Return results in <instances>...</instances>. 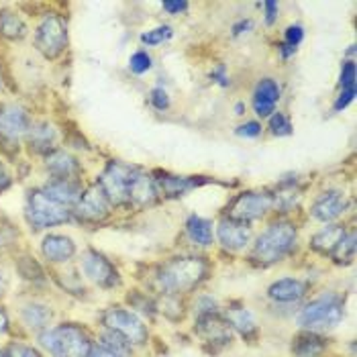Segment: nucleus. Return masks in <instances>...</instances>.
<instances>
[{
    "mask_svg": "<svg viewBox=\"0 0 357 357\" xmlns=\"http://www.w3.org/2000/svg\"><path fill=\"white\" fill-rule=\"evenodd\" d=\"M76 213L84 220H102L109 215V198L100 186H92L78 198Z\"/></svg>",
    "mask_w": 357,
    "mask_h": 357,
    "instance_id": "nucleus-11",
    "label": "nucleus"
},
{
    "mask_svg": "<svg viewBox=\"0 0 357 357\" xmlns=\"http://www.w3.org/2000/svg\"><path fill=\"white\" fill-rule=\"evenodd\" d=\"M188 235L192 237V241L200 243V245H211L213 243V225L206 219L200 217H190L186 222Z\"/></svg>",
    "mask_w": 357,
    "mask_h": 357,
    "instance_id": "nucleus-25",
    "label": "nucleus"
},
{
    "mask_svg": "<svg viewBox=\"0 0 357 357\" xmlns=\"http://www.w3.org/2000/svg\"><path fill=\"white\" fill-rule=\"evenodd\" d=\"M280 100V86L272 78H266L255 86L253 92V109L259 116H270Z\"/></svg>",
    "mask_w": 357,
    "mask_h": 357,
    "instance_id": "nucleus-16",
    "label": "nucleus"
},
{
    "mask_svg": "<svg viewBox=\"0 0 357 357\" xmlns=\"http://www.w3.org/2000/svg\"><path fill=\"white\" fill-rule=\"evenodd\" d=\"M264 8H266V13H268V23H274V19H275V10H278V4L275 2H266L264 4Z\"/></svg>",
    "mask_w": 357,
    "mask_h": 357,
    "instance_id": "nucleus-43",
    "label": "nucleus"
},
{
    "mask_svg": "<svg viewBox=\"0 0 357 357\" xmlns=\"http://www.w3.org/2000/svg\"><path fill=\"white\" fill-rule=\"evenodd\" d=\"M198 182L190 178H178V176H164L162 180H158V186L162 188V192L167 196H182L190 188H194Z\"/></svg>",
    "mask_w": 357,
    "mask_h": 357,
    "instance_id": "nucleus-26",
    "label": "nucleus"
},
{
    "mask_svg": "<svg viewBox=\"0 0 357 357\" xmlns=\"http://www.w3.org/2000/svg\"><path fill=\"white\" fill-rule=\"evenodd\" d=\"M219 239L220 243L227 249H243L249 243V227L245 222H239V220L233 219H222L219 222Z\"/></svg>",
    "mask_w": 357,
    "mask_h": 357,
    "instance_id": "nucleus-15",
    "label": "nucleus"
},
{
    "mask_svg": "<svg viewBox=\"0 0 357 357\" xmlns=\"http://www.w3.org/2000/svg\"><path fill=\"white\" fill-rule=\"evenodd\" d=\"M345 237V229L341 225H333V227H327L323 229L321 233H317L310 241V248L319 253H333V249L337 248V243Z\"/></svg>",
    "mask_w": 357,
    "mask_h": 357,
    "instance_id": "nucleus-21",
    "label": "nucleus"
},
{
    "mask_svg": "<svg viewBox=\"0 0 357 357\" xmlns=\"http://www.w3.org/2000/svg\"><path fill=\"white\" fill-rule=\"evenodd\" d=\"M341 92H356V63L345 61L341 70Z\"/></svg>",
    "mask_w": 357,
    "mask_h": 357,
    "instance_id": "nucleus-32",
    "label": "nucleus"
},
{
    "mask_svg": "<svg viewBox=\"0 0 357 357\" xmlns=\"http://www.w3.org/2000/svg\"><path fill=\"white\" fill-rule=\"evenodd\" d=\"M41 343L54 357H88L92 351L88 335L76 325H59L47 331Z\"/></svg>",
    "mask_w": 357,
    "mask_h": 357,
    "instance_id": "nucleus-4",
    "label": "nucleus"
},
{
    "mask_svg": "<svg viewBox=\"0 0 357 357\" xmlns=\"http://www.w3.org/2000/svg\"><path fill=\"white\" fill-rule=\"evenodd\" d=\"M151 105L158 110H165L169 107V98H167V94H165L162 88H155L151 92Z\"/></svg>",
    "mask_w": 357,
    "mask_h": 357,
    "instance_id": "nucleus-37",
    "label": "nucleus"
},
{
    "mask_svg": "<svg viewBox=\"0 0 357 357\" xmlns=\"http://www.w3.org/2000/svg\"><path fill=\"white\" fill-rule=\"evenodd\" d=\"M164 8L169 15H180V13H184L188 8V2H180V0L178 2H172V0H165Z\"/></svg>",
    "mask_w": 357,
    "mask_h": 357,
    "instance_id": "nucleus-40",
    "label": "nucleus"
},
{
    "mask_svg": "<svg viewBox=\"0 0 357 357\" xmlns=\"http://www.w3.org/2000/svg\"><path fill=\"white\" fill-rule=\"evenodd\" d=\"M270 129L274 135H290L292 133V125H290V119L282 112H275L274 116L270 119Z\"/></svg>",
    "mask_w": 357,
    "mask_h": 357,
    "instance_id": "nucleus-33",
    "label": "nucleus"
},
{
    "mask_svg": "<svg viewBox=\"0 0 357 357\" xmlns=\"http://www.w3.org/2000/svg\"><path fill=\"white\" fill-rule=\"evenodd\" d=\"M213 78H219V82L222 84V86H227V76H225V72H222V68H219L217 72H213Z\"/></svg>",
    "mask_w": 357,
    "mask_h": 357,
    "instance_id": "nucleus-46",
    "label": "nucleus"
},
{
    "mask_svg": "<svg viewBox=\"0 0 357 357\" xmlns=\"http://www.w3.org/2000/svg\"><path fill=\"white\" fill-rule=\"evenodd\" d=\"M169 37H172V29L158 27V29H153V31L143 33V35H141V41H143V43H147V45H158V43H162V41L169 39Z\"/></svg>",
    "mask_w": 357,
    "mask_h": 357,
    "instance_id": "nucleus-34",
    "label": "nucleus"
},
{
    "mask_svg": "<svg viewBox=\"0 0 357 357\" xmlns=\"http://www.w3.org/2000/svg\"><path fill=\"white\" fill-rule=\"evenodd\" d=\"M0 88H2V80H0Z\"/></svg>",
    "mask_w": 357,
    "mask_h": 357,
    "instance_id": "nucleus-49",
    "label": "nucleus"
},
{
    "mask_svg": "<svg viewBox=\"0 0 357 357\" xmlns=\"http://www.w3.org/2000/svg\"><path fill=\"white\" fill-rule=\"evenodd\" d=\"M0 357H4V356H2V354H0Z\"/></svg>",
    "mask_w": 357,
    "mask_h": 357,
    "instance_id": "nucleus-50",
    "label": "nucleus"
},
{
    "mask_svg": "<svg viewBox=\"0 0 357 357\" xmlns=\"http://www.w3.org/2000/svg\"><path fill=\"white\" fill-rule=\"evenodd\" d=\"M303 37H304V31L301 25H294V27L286 29V45H288V47L296 50V45L303 41Z\"/></svg>",
    "mask_w": 357,
    "mask_h": 357,
    "instance_id": "nucleus-36",
    "label": "nucleus"
},
{
    "mask_svg": "<svg viewBox=\"0 0 357 357\" xmlns=\"http://www.w3.org/2000/svg\"><path fill=\"white\" fill-rule=\"evenodd\" d=\"M294 241H296V227L290 222H275L257 239L253 248V259L261 266L275 264L290 253V249L294 248Z\"/></svg>",
    "mask_w": 357,
    "mask_h": 357,
    "instance_id": "nucleus-3",
    "label": "nucleus"
},
{
    "mask_svg": "<svg viewBox=\"0 0 357 357\" xmlns=\"http://www.w3.org/2000/svg\"><path fill=\"white\" fill-rule=\"evenodd\" d=\"M343 319V304L337 296H323L308 306H304L298 314V325L308 331L333 329Z\"/></svg>",
    "mask_w": 357,
    "mask_h": 357,
    "instance_id": "nucleus-5",
    "label": "nucleus"
},
{
    "mask_svg": "<svg viewBox=\"0 0 357 357\" xmlns=\"http://www.w3.org/2000/svg\"><path fill=\"white\" fill-rule=\"evenodd\" d=\"M47 169L54 174L55 180H70V182L74 180V176L80 174L78 162L63 151H55L47 158Z\"/></svg>",
    "mask_w": 357,
    "mask_h": 357,
    "instance_id": "nucleus-18",
    "label": "nucleus"
},
{
    "mask_svg": "<svg viewBox=\"0 0 357 357\" xmlns=\"http://www.w3.org/2000/svg\"><path fill=\"white\" fill-rule=\"evenodd\" d=\"M129 68H131L133 74H143V72H147L151 68V57L145 52H137L129 59Z\"/></svg>",
    "mask_w": 357,
    "mask_h": 357,
    "instance_id": "nucleus-35",
    "label": "nucleus"
},
{
    "mask_svg": "<svg viewBox=\"0 0 357 357\" xmlns=\"http://www.w3.org/2000/svg\"><path fill=\"white\" fill-rule=\"evenodd\" d=\"M8 184H10V174L6 172V167L0 164V192L2 190H6L8 188Z\"/></svg>",
    "mask_w": 357,
    "mask_h": 357,
    "instance_id": "nucleus-42",
    "label": "nucleus"
},
{
    "mask_svg": "<svg viewBox=\"0 0 357 357\" xmlns=\"http://www.w3.org/2000/svg\"><path fill=\"white\" fill-rule=\"evenodd\" d=\"M248 29H251V21H241L239 25H235V27H233V33H235V35H239V33H245Z\"/></svg>",
    "mask_w": 357,
    "mask_h": 357,
    "instance_id": "nucleus-44",
    "label": "nucleus"
},
{
    "mask_svg": "<svg viewBox=\"0 0 357 357\" xmlns=\"http://www.w3.org/2000/svg\"><path fill=\"white\" fill-rule=\"evenodd\" d=\"M237 114H243V105H237Z\"/></svg>",
    "mask_w": 357,
    "mask_h": 357,
    "instance_id": "nucleus-47",
    "label": "nucleus"
},
{
    "mask_svg": "<svg viewBox=\"0 0 357 357\" xmlns=\"http://www.w3.org/2000/svg\"><path fill=\"white\" fill-rule=\"evenodd\" d=\"M27 220L35 229H47L70 220V211L66 208V204L57 202L52 196L35 190L27 200Z\"/></svg>",
    "mask_w": 357,
    "mask_h": 357,
    "instance_id": "nucleus-6",
    "label": "nucleus"
},
{
    "mask_svg": "<svg viewBox=\"0 0 357 357\" xmlns=\"http://www.w3.org/2000/svg\"><path fill=\"white\" fill-rule=\"evenodd\" d=\"M68 45V29L59 17H47L35 35V47L50 59L61 54Z\"/></svg>",
    "mask_w": 357,
    "mask_h": 357,
    "instance_id": "nucleus-8",
    "label": "nucleus"
},
{
    "mask_svg": "<svg viewBox=\"0 0 357 357\" xmlns=\"http://www.w3.org/2000/svg\"><path fill=\"white\" fill-rule=\"evenodd\" d=\"M82 270L94 284L102 286V288H112L119 284V272L114 270V266L110 264L105 255H100L98 251L88 249L82 255Z\"/></svg>",
    "mask_w": 357,
    "mask_h": 357,
    "instance_id": "nucleus-10",
    "label": "nucleus"
},
{
    "mask_svg": "<svg viewBox=\"0 0 357 357\" xmlns=\"http://www.w3.org/2000/svg\"><path fill=\"white\" fill-rule=\"evenodd\" d=\"M8 331V319H6V312L0 308V333H6Z\"/></svg>",
    "mask_w": 357,
    "mask_h": 357,
    "instance_id": "nucleus-45",
    "label": "nucleus"
},
{
    "mask_svg": "<svg viewBox=\"0 0 357 357\" xmlns=\"http://www.w3.org/2000/svg\"><path fill=\"white\" fill-rule=\"evenodd\" d=\"M206 275V264L200 257H176L169 259L160 270V286L165 292H188Z\"/></svg>",
    "mask_w": 357,
    "mask_h": 357,
    "instance_id": "nucleus-2",
    "label": "nucleus"
},
{
    "mask_svg": "<svg viewBox=\"0 0 357 357\" xmlns=\"http://www.w3.org/2000/svg\"><path fill=\"white\" fill-rule=\"evenodd\" d=\"M105 325L109 327L112 333L121 335L129 345L135 343V345H141L147 341V329L145 325L139 321L137 317L125 308H109L102 317Z\"/></svg>",
    "mask_w": 357,
    "mask_h": 357,
    "instance_id": "nucleus-7",
    "label": "nucleus"
},
{
    "mask_svg": "<svg viewBox=\"0 0 357 357\" xmlns=\"http://www.w3.org/2000/svg\"><path fill=\"white\" fill-rule=\"evenodd\" d=\"M10 357H41L35 349H31L27 345H13L10 347Z\"/></svg>",
    "mask_w": 357,
    "mask_h": 357,
    "instance_id": "nucleus-39",
    "label": "nucleus"
},
{
    "mask_svg": "<svg viewBox=\"0 0 357 357\" xmlns=\"http://www.w3.org/2000/svg\"><path fill=\"white\" fill-rule=\"evenodd\" d=\"M227 321L229 325H233L235 329L239 331L243 337H253L255 335V321H253V314L249 312L248 308L243 306H235V308H229L227 312Z\"/></svg>",
    "mask_w": 357,
    "mask_h": 357,
    "instance_id": "nucleus-23",
    "label": "nucleus"
},
{
    "mask_svg": "<svg viewBox=\"0 0 357 357\" xmlns=\"http://www.w3.org/2000/svg\"><path fill=\"white\" fill-rule=\"evenodd\" d=\"M100 188L109 202L116 206H145L155 200V182L137 167L125 164H110L102 178Z\"/></svg>",
    "mask_w": 357,
    "mask_h": 357,
    "instance_id": "nucleus-1",
    "label": "nucleus"
},
{
    "mask_svg": "<svg viewBox=\"0 0 357 357\" xmlns=\"http://www.w3.org/2000/svg\"><path fill=\"white\" fill-rule=\"evenodd\" d=\"M306 294V284L294 278H284L278 280L275 284L270 286V298L275 303H298Z\"/></svg>",
    "mask_w": 357,
    "mask_h": 357,
    "instance_id": "nucleus-17",
    "label": "nucleus"
},
{
    "mask_svg": "<svg viewBox=\"0 0 357 357\" xmlns=\"http://www.w3.org/2000/svg\"><path fill=\"white\" fill-rule=\"evenodd\" d=\"M333 257H335L337 264H349V261H354V257H356V235L354 233L345 235L337 243V248L333 249Z\"/></svg>",
    "mask_w": 357,
    "mask_h": 357,
    "instance_id": "nucleus-28",
    "label": "nucleus"
},
{
    "mask_svg": "<svg viewBox=\"0 0 357 357\" xmlns=\"http://www.w3.org/2000/svg\"><path fill=\"white\" fill-rule=\"evenodd\" d=\"M29 131V114L17 105L0 109V135L8 141H17Z\"/></svg>",
    "mask_w": 357,
    "mask_h": 357,
    "instance_id": "nucleus-12",
    "label": "nucleus"
},
{
    "mask_svg": "<svg viewBox=\"0 0 357 357\" xmlns=\"http://www.w3.org/2000/svg\"><path fill=\"white\" fill-rule=\"evenodd\" d=\"M45 194L52 196L57 202H61V204H74L82 196L78 184L76 182H70V180H54L52 184H47Z\"/></svg>",
    "mask_w": 357,
    "mask_h": 357,
    "instance_id": "nucleus-22",
    "label": "nucleus"
},
{
    "mask_svg": "<svg viewBox=\"0 0 357 357\" xmlns=\"http://www.w3.org/2000/svg\"><path fill=\"white\" fill-rule=\"evenodd\" d=\"M274 204V196L266 192H248L237 196L231 204V219L239 222L264 217Z\"/></svg>",
    "mask_w": 357,
    "mask_h": 357,
    "instance_id": "nucleus-9",
    "label": "nucleus"
},
{
    "mask_svg": "<svg viewBox=\"0 0 357 357\" xmlns=\"http://www.w3.org/2000/svg\"><path fill=\"white\" fill-rule=\"evenodd\" d=\"M88 357H123V356H119V354H114V351H110V349H107V347H102V345H100V347L92 349Z\"/></svg>",
    "mask_w": 357,
    "mask_h": 357,
    "instance_id": "nucleus-41",
    "label": "nucleus"
},
{
    "mask_svg": "<svg viewBox=\"0 0 357 357\" xmlns=\"http://www.w3.org/2000/svg\"><path fill=\"white\" fill-rule=\"evenodd\" d=\"M347 208V202H345V196L339 192V190H331L325 192L323 196L317 198V202L312 204V217L319 220H333L337 219L339 215H343Z\"/></svg>",
    "mask_w": 357,
    "mask_h": 357,
    "instance_id": "nucleus-14",
    "label": "nucleus"
},
{
    "mask_svg": "<svg viewBox=\"0 0 357 357\" xmlns=\"http://www.w3.org/2000/svg\"><path fill=\"white\" fill-rule=\"evenodd\" d=\"M76 253V248L70 237L63 235H50L43 241V255L50 261H68Z\"/></svg>",
    "mask_w": 357,
    "mask_h": 357,
    "instance_id": "nucleus-19",
    "label": "nucleus"
},
{
    "mask_svg": "<svg viewBox=\"0 0 357 357\" xmlns=\"http://www.w3.org/2000/svg\"><path fill=\"white\" fill-rule=\"evenodd\" d=\"M0 288H2V278H0Z\"/></svg>",
    "mask_w": 357,
    "mask_h": 357,
    "instance_id": "nucleus-48",
    "label": "nucleus"
},
{
    "mask_svg": "<svg viewBox=\"0 0 357 357\" xmlns=\"http://www.w3.org/2000/svg\"><path fill=\"white\" fill-rule=\"evenodd\" d=\"M198 335L208 341V343H217V345H227L231 341V327L227 325V321H222L215 312H204L198 319L196 325Z\"/></svg>",
    "mask_w": 357,
    "mask_h": 357,
    "instance_id": "nucleus-13",
    "label": "nucleus"
},
{
    "mask_svg": "<svg viewBox=\"0 0 357 357\" xmlns=\"http://www.w3.org/2000/svg\"><path fill=\"white\" fill-rule=\"evenodd\" d=\"M327 349V341L319 335L303 333L292 341V354L294 357H319L323 356V351Z\"/></svg>",
    "mask_w": 357,
    "mask_h": 357,
    "instance_id": "nucleus-20",
    "label": "nucleus"
},
{
    "mask_svg": "<svg viewBox=\"0 0 357 357\" xmlns=\"http://www.w3.org/2000/svg\"><path fill=\"white\" fill-rule=\"evenodd\" d=\"M0 35L8 37V39H23L27 35V25L23 23V19L10 10L0 13Z\"/></svg>",
    "mask_w": 357,
    "mask_h": 357,
    "instance_id": "nucleus-24",
    "label": "nucleus"
},
{
    "mask_svg": "<svg viewBox=\"0 0 357 357\" xmlns=\"http://www.w3.org/2000/svg\"><path fill=\"white\" fill-rule=\"evenodd\" d=\"M19 272L23 274V278L27 280H35V282H41L43 280V270L39 268V264L31 257H21L19 259Z\"/></svg>",
    "mask_w": 357,
    "mask_h": 357,
    "instance_id": "nucleus-30",
    "label": "nucleus"
},
{
    "mask_svg": "<svg viewBox=\"0 0 357 357\" xmlns=\"http://www.w3.org/2000/svg\"><path fill=\"white\" fill-rule=\"evenodd\" d=\"M23 319L29 327H35V329H41L50 323L52 319V312L45 308V306H39V304H31L23 310Z\"/></svg>",
    "mask_w": 357,
    "mask_h": 357,
    "instance_id": "nucleus-27",
    "label": "nucleus"
},
{
    "mask_svg": "<svg viewBox=\"0 0 357 357\" xmlns=\"http://www.w3.org/2000/svg\"><path fill=\"white\" fill-rule=\"evenodd\" d=\"M102 339H105V341H102V347H107V349L119 354V356H125L127 349H129V343H127L121 335H116V333H107Z\"/></svg>",
    "mask_w": 357,
    "mask_h": 357,
    "instance_id": "nucleus-31",
    "label": "nucleus"
},
{
    "mask_svg": "<svg viewBox=\"0 0 357 357\" xmlns=\"http://www.w3.org/2000/svg\"><path fill=\"white\" fill-rule=\"evenodd\" d=\"M31 135H29V141H31V147L35 145L37 149H45L54 143L55 139V131L50 127V125H39V127H31L29 129Z\"/></svg>",
    "mask_w": 357,
    "mask_h": 357,
    "instance_id": "nucleus-29",
    "label": "nucleus"
},
{
    "mask_svg": "<svg viewBox=\"0 0 357 357\" xmlns=\"http://www.w3.org/2000/svg\"><path fill=\"white\" fill-rule=\"evenodd\" d=\"M259 133H261V125L255 121H249L237 129V135H243V137H257Z\"/></svg>",
    "mask_w": 357,
    "mask_h": 357,
    "instance_id": "nucleus-38",
    "label": "nucleus"
}]
</instances>
